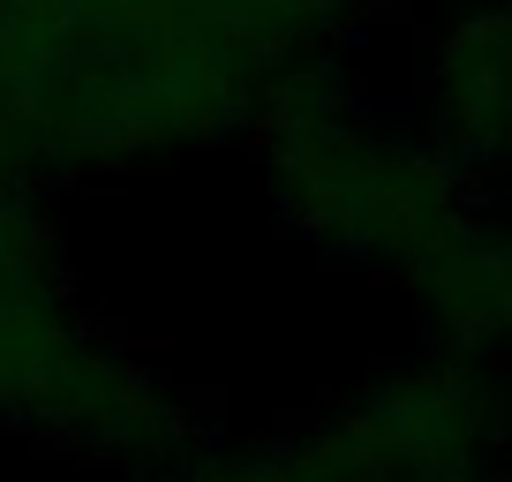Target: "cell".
Returning a JSON list of instances; mask_svg holds the SVG:
<instances>
[{"label":"cell","instance_id":"cell-1","mask_svg":"<svg viewBox=\"0 0 512 482\" xmlns=\"http://www.w3.org/2000/svg\"><path fill=\"white\" fill-rule=\"evenodd\" d=\"M279 204L339 257L392 272L445 332V354H490L505 324V249L467 196V166L415 129L362 113L324 68L249 106Z\"/></svg>","mask_w":512,"mask_h":482},{"label":"cell","instance_id":"cell-2","mask_svg":"<svg viewBox=\"0 0 512 482\" xmlns=\"http://www.w3.org/2000/svg\"><path fill=\"white\" fill-rule=\"evenodd\" d=\"M0 422L61 430L98 452H174L181 407L76 324L23 189L0 181Z\"/></svg>","mask_w":512,"mask_h":482},{"label":"cell","instance_id":"cell-3","mask_svg":"<svg viewBox=\"0 0 512 482\" xmlns=\"http://www.w3.org/2000/svg\"><path fill=\"white\" fill-rule=\"evenodd\" d=\"M204 482H497L490 370L475 354H437L309 437L226 460Z\"/></svg>","mask_w":512,"mask_h":482},{"label":"cell","instance_id":"cell-4","mask_svg":"<svg viewBox=\"0 0 512 482\" xmlns=\"http://www.w3.org/2000/svg\"><path fill=\"white\" fill-rule=\"evenodd\" d=\"M430 121L452 159H490L505 121V23L497 8H467L430 46Z\"/></svg>","mask_w":512,"mask_h":482}]
</instances>
